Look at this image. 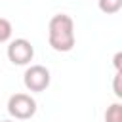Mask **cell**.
<instances>
[{"mask_svg": "<svg viewBox=\"0 0 122 122\" xmlns=\"http://www.w3.org/2000/svg\"><path fill=\"white\" fill-rule=\"evenodd\" d=\"M48 42L55 51H71L74 48V21L67 13H57L48 25Z\"/></svg>", "mask_w": 122, "mask_h": 122, "instance_id": "1", "label": "cell"}, {"mask_svg": "<svg viewBox=\"0 0 122 122\" xmlns=\"http://www.w3.org/2000/svg\"><path fill=\"white\" fill-rule=\"evenodd\" d=\"M8 112L15 120H29L36 112V101L29 93H13L8 99Z\"/></svg>", "mask_w": 122, "mask_h": 122, "instance_id": "2", "label": "cell"}, {"mask_svg": "<svg viewBox=\"0 0 122 122\" xmlns=\"http://www.w3.org/2000/svg\"><path fill=\"white\" fill-rule=\"evenodd\" d=\"M51 82L50 71L44 65H30L23 74V84L29 92H44Z\"/></svg>", "mask_w": 122, "mask_h": 122, "instance_id": "3", "label": "cell"}, {"mask_svg": "<svg viewBox=\"0 0 122 122\" xmlns=\"http://www.w3.org/2000/svg\"><path fill=\"white\" fill-rule=\"evenodd\" d=\"M34 57V48L27 38H15L8 46V59L13 65H27Z\"/></svg>", "mask_w": 122, "mask_h": 122, "instance_id": "4", "label": "cell"}, {"mask_svg": "<svg viewBox=\"0 0 122 122\" xmlns=\"http://www.w3.org/2000/svg\"><path fill=\"white\" fill-rule=\"evenodd\" d=\"M97 6L103 13L111 15V13H118L122 8V0H97Z\"/></svg>", "mask_w": 122, "mask_h": 122, "instance_id": "5", "label": "cell"}, {"mask_svg": "<svg viewBox=\"0 0 122 122\" xmlns=\"http://www.w3.org/2000/svg\"><path fill=\"white\" fill-rule=\"evenodd\" d=\"M105 122H122V105L112 103L105 111Z\"/></svg>", "mask_w": 122, "mask_h": 122, "instance_id": "6", "label": "cell"}, {"mask_svg": "<svg viewBox=\"0 0 122 122\" xmlns=\"http://www.w3.org/2000/svg\"><path fill=\"white\" fill-rule=\"evenodd\" d=\"M11 30H13L11 23H10L6 17H0V44H2V42H8V40L11 38Z\"/></svg>", "mask_w": 122, "mask_h": 122, "instance_id": "7", "label": "cell"}, {"mask_svg": "<svg viewBox=\"0 0 122 122\" xmlns=\"http://www.w3.org/2000/svg\"><path fill=\"white\" fill-rule=\"evenodd\" d=\"M120 78H122V71H116V74H114V84H112V88H114V95L120 99L122 97V88H120Z\"/></svg>", "mask_w": 122, "mask_h": 122, "instance_id": "8", "label": "cell"}, {"mask_svg": "<svg viewBox=\"0 0 122 122\" xmlns=\"http://www.w3.org/2000/svg\"><path fill=\"white\" fill-rule=\"evenodd\" d=\"M112 61H114V69H116V71H122V53H120V51L114 55Z\"/></svg>", "mask_w": 122, "mask_h": 122, "instance_id": "9", "label": "cell"}, {"mask_svg": "<svg viewBox=\"0 0 122 122\" xmlns=\"http://www.w3.org/2000/svg\"><path fill=\"white\" fill-rule=\"evenodd\" d=\"M2 122H13V120H2Z\"/></svg>", "mask_w": 122, "mask_h": 122, "instance_id": "10", "label": "cell"}]
</instances>
